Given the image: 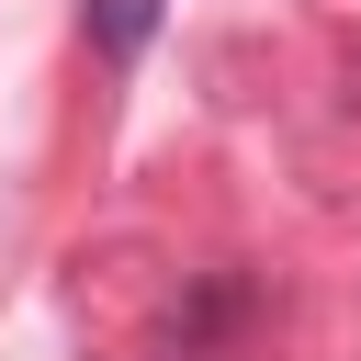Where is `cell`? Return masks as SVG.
<instances>
[{
	"label": "cell",
	"instance_id": "1",
	"mask_svg": "<svg viewBox=\"0 0 361 361\" xmlns=\"http://www.w3.org/2000/svg\"><path fill=\"white\" fill-rule=\"evenodd\" d=\"M158 11H169V0H79V34H90L102 68H135L147 34H158Z\"/></svg>",
	"mask_w": 361,
	"mask_h": 361
}]
</instances>
